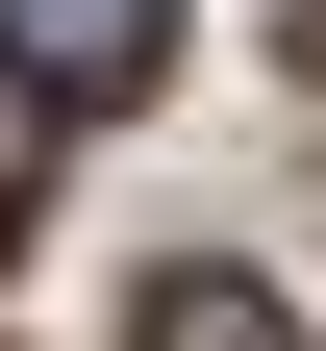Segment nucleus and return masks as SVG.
I'll return each mask as SVG.
<instances>
[{"label": "nucleus", "instance_id": "f257e3e1", "mask_svg": "<svg viewBox=\"0 0 326 351\" xmlns=\"http://www.w3.org/2000/svg\"><path fill=\"white\" fill-rule=\"evenodd\" d=\"M0 75H25V101H151L176 75V0H0Z\"/></svg>", "mask_w": 326, "mask_h": 351}, {"label": "nucleus", "instance_id": "f03ea898", "mask_svg": "<svg viewBox=\"0 0 326 351\" xmlns=\"http://www.w3.org/2000/svg\"><path fill=\"white\" fill-rule=\"evenodd\" d=\"M126 351H301V301H276V276H226V251H176V276L126 301Z\"/></svg>", "mask_w": 326, "mask_h": 351}, {"label": "nucleus", "instance_id": "7ed1b4c3", "mask_svg": "<svg viewBox=\"0 0 326 351\" xmlns=\"http://www.w3.org/2000/svg\"><path fill=\"white\" fill-rule=\"evenodd\" d=\"M25 176H51V151H25V125H0V251H25Z\"/></svg>", "mask_w": 326, "mask_h": 351}]
</instances>
